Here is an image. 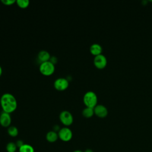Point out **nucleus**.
<instances>
[{
    "label": "nucleus",
    "mask_w": 152,
    "mask_h": 152,
    "mask_svg": "<svg viewBox=\"0 0 152 152\" xmlns=\"http://www.w3.org/2000/svg\"><path fill=\"white\" fill-rule=\"evenodd\" d=\"M57 61H58V59H57L56 57H55V56H52V57H50V60H49V61L51 62H52V64H53L54 65L57 62Z\"/></svg>",
    "instance_id": "aec40b11"
},
{
    "label": "nucleus",
    "mask_w": 152,
    "mask_h": 152,
    "mask_svg": "<svg viewBox=\"0 0 152 152\" xmlns=\"http://www.w3.org/2000/svg\"><path fill=\"white\" fill-rule=\"evenodd\" d=\"M73 152H84V151H81L80 150H76L74 151Z\"/></svg>",
    "instance_id": "5701e85b"
},
{
    "label": "nucleus",
    "mask_w": 152,
    "mask_h": 152,
    "mask_svg": "<svg viewBox=\"0 0 152 152\" xmlns=\"http://www.w3.org/2000/svg\"><path fill=\"white\" fill-rule=\"evenodd\" d=\"M2 68H1V66H0V76L1 75V74H2Z\"/></svg>",
    "instance_id": "b1692460"
},
{
    "label": "nucleus",
    "mask_w": 152,
    "mask_h": 152,
    "mask_svg": "<svg viewBox=\"0 0 152 152\" xmlns=\"http://www.w3.org/2000/svg\"><path fill=\"white\" fill-rule=\"evenodd\" d=\"M0 103L4 112L11 113L17 107V102L15 97L11 93L3 94L0 99Z\"/></svg>",
    "instance_id": "f257e3e1"
},
{
    "label": "nucleus",
    "mask_w": 152,
    "mask_h": 152,
    "mask_svg": "<svg viewBox=\"0 0 152 152\" xmlns=\"http://www.w3.org/2000/svg\"><path fill=\"white\" fill-rule=\"evenodd\" d=\"M90 51L92 55L97 56L102 54V48L98 43H93L90 47Z\"/></svg>",
    "instance_id": "9b49d317"
},
{
    "label": "nucleus",
    "mask_w": 152,
    "mask_h": 152,
    "mask_svg": "<svg viewBox=\"0 0 152 152\" xmlns=\"http://www.w3.org/2000/svg\"><path fill=\"white\" fill-rule=\"evenodd\" d=\"M83 102L86 107L94 108L97 103V95L92 91L86 92L83 97Z\"/></svg>",
    "instance_id": "f03ea898"
},
{
    "label": "nucleus",
    "mask_w": 152,
    "mask_h": 152,
    "mask_svg": "<svg viewBox=\"0 0 152 152\" xmlns=\"http://www.w3.org/2000/svg\"><path fill=\"white\" fill-rule=\"evenodd\" d=\"M16 3L20 8H25L28 6L30 2L28 0H17Z\"/></svg>",
    "instance_id": "f3484780"
},
{
    "label": "nucleus",
    "mask_w": 152,
    "mask_h": 152,
    "mask_svg": "<svg viewBox=\"0 0 152 152\" xmlns=\"http://www.w3.org/2000/svg\"><path fill=\"white\" fill-rule=\"evenodd\" d=\"M93 62L95 66L99 69H103L107 65V59L103 54L95 56Z\"/></svg>",
    "instance_id": "0eeeda50"
},
{
    "label": "nucleus",
    "mask_w": 152,
    "mask_h": 152,
    "mask_svg": "<svg viewBox=\"0 0 152 152\" xmlns=\"http://www.w3.org/2000/svg\"><path fill=\"white\" fill-rule=\"evenodd\" d=\"M59 119L61 123L66 126L71 125L74 121L72 115L68 110H63L60 113Z\"/></svg>",
    "instance_id": "39448f33"
},
{
    "label": "nucleus",
    "mask_w": 152,
    "mask_h": 152,
    "mask_svg": "<svg viewBox=\"0 0 152 152\" xmlns=\"http://www.w3.org/2000/svg\"><path fill=\"white\" fill-rule=\"evenodd\" d=\"M94 114L99 118H104L108 113L107 108L103 104H97L94 107Z\"/></svg>",
    "instance_id": "1a4fd4ad"
},
{
    "label": "nucleus",
    "mask_w": 152,
    "mask_h": 152,
    "mask_svg": "<svg viewBox=\"0 0 152 152\" xmlns=\"http://www.w3.org/2000/svg\"><path fill=\"white\" fill-rule=\"evenodd\" d=\"M50 53L45 50H41L39 52L38 55H37V58L39 61L41 62V63L44 62H46V61H49L50 59Z\"/></svg>",
    "instance_id": "9d476101"
},
{
    "label": "nucleus",
    "mask_w": 152,
    "mask_h": 152,
    "mask_svg": "<svg viewBox=\"0 0 152 152\" xmlns=\"http://www.w3.org/2000/svg\"><path fill=\"white\" fill-rule=\"evenodd\" d=\"M58 134L54 131H50L46 135V139L49 142H55L58 139Z\"/></svg>",
    "instance_id": "f8f14e48"
},
{
    "label": "nucleus",
    "mask_w": 152,
    "mask_h": 152,
    "mask_svg": "<svg viewBox=\"0 0 152 152\" xmlns=\"http://www.w3.org/2000/svg\"><path fill=\"white\" fill-rule=\"evenodd\" d=\"M54 87L58 91H64L69 86V81L65 78H58L54 82Z\"/></svg>",
    "instance_id": "423d86ee"
},
{
    "label": "nucleus",
    "mask_w": 152,
    "mask_h": 152,
    "mask_svg": "<svg viewBox=\"0 0 152 152\" xmlns=\"http://www.w3.org/2000/svg\"><path fill=\"white\" fill-rule=\"evenodd\" d=\"M82 114L83 115L86 117V118H91L94 114V108H91V107H85L83 111H82Z\"/></svg>",
    "instance_id": "ddd939ff"
},
{
    "label": "nucleus",
    "mask_w": 152,
    "mask_h": 152,
    "mask_svg": "<svg viewBox=\"0 0 152 152\" xmlns=\"http://www.w3.org/2000/svg\"><path fill=\"white\" fill-rule=\"evenodd\" d=\"M1 1L5 5H11L16 2L15 0H1Z\"/></svg>",
    "instance_id": "a211bd4d"
},
{
    "label": "nucleus",
    "mask_w": 152,
    "mask_h": 152,
    "mask_svg": "<svg viewBox=\"0 0 152 152\" xmlns=\"http://www.w3.org/2000/svg\"><path fill=\"white\" fill-rule=\"evenodd\" d=\"M11 123L10 114L5 112H2L0 115V124L4 127H9Z\"/></svg>",
    "instance_id": "6e6552de"
},
{
    "label": "nucleus",
    "mask_w": 152,
    "mask_h": 152,
    "mask_svg": "<svg viewBox=\"0 0 152 152\" xmlns=\"http://www.w3.org/2000/svg\"><path fill=\"white\" fill-rule=\"evenodd\" d=\"M55 70V65L49 61L40 63V64L39 71L43 75L45 76L51 75L54 72Z\"/></svg>",
    "instance_id": "7ed1b4c3"
},
{
    "label": "nucleus",
    "mask_w": 152,
    "mask_h": 152,
    "mask_svg": "<svg viewBox=\"0 0 152 152\" xmlns=\"http://www.w3.org/2000/svg\"><path fill=\"white\" fill-rule=\"evenodd\" d=\"M59 139L64 142L69 141L72 138V132L68 127H63L58 132Z\"/></svg>",
    "instance_id": "20e7f679"
},
{
    "label": "nucleus",
    "mask_w": 152,
    "mask_h": 152,
    "mask_svg": "<svg viewBox=\"0 0 152 152\" xmlns=\"http://www.w3.org/2000/svg\"><path fill=\"white\" fill-rule=\"evenodd\" d=\"M17 147L15 142H10L6 145V150L7 152H16Z\"/></svg>",
    "instance_id": "dca6fc26"
},
{
    "label": "nucleus",
    "mask_w": 152,
    "mask_h": 152,
    "mask_svg": "<svg viewBox=\"0 0 152 152\" xmlns=\"http://www.w3.org/2000/svg\"><path fill=\"white\" fill-rule=\"evenodd\" d=\"M8 134L12 137H15L18 134V128L15 126H10L7 130Z\"/></svg>",
    "instance_id": "2eb2a0df"
},
{
    "label": "nucleus",
    "mask_w": 152,
    "mask_h": 152,
    "mask_svg": "<svg viewBox=\"0 0 152 152\" xmlns=\"http://www.w3.org/2000/svg\"><path fill=\"white\" fill-rule=\"evenodd\" d=\"M18 150V152H34V149L33 146L28 144H24Z\"/></svg>",
    "instance_id": "4468645a"
},
{
    "label": "nucleus",
    "mask_w": 152,
    "mask_h": 152,
    "mask_svg": "<svg viewBox=\"0 0 152 152\" xmlns=\"http://www.w3.org/2000/svg\"><path fill=\"white\" fill-rule=\"evenodd\" d=\"M24 144V142H23L22 140H17V141L15 142V144H16L17 148H19L20 147H21Z\"/></svg>",
    "instance_id": "6ab92c4d"
},
{
    "label": "nucleus",
    "mask_w": 152,
    "mask_h": 152,
    "mask_svg": "<svg viewBox=\"0 0 152 152\" xmlns=\"http://www.w3.org/2000/svg\"><path fill=\"white\" fill-rule=\"evenodd\" d=\"M84 152H93V151L90 148H87Z\"/></svg>",
    "instance_id": "4be33fe9"
},
{
    "label": "nucleus",
    "mask_w": 152,
    "mask_h": 152,
    "mask_svg": "<svg viewBox=\"0 0 152 152\" xmlns=\"http://www.w3.org/2000/svg\"><path fill=\"white\" fill-rule=\"evenodd\" d=\"M60 129H61V128H59V126L58 125H55V126H53V131L56 132V131H59L60 130Z\"/></svg>",
    "instance_id": "412c9836"
}]
</instances>
